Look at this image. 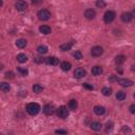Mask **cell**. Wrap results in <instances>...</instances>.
Returning a JSON list of instances; mask_svg holds the SVG:
<instances>
[{"label": "cell", "instance_id": "ffe728a7", "mask_svg": "<svg viewBox=\"0 0 135 135\" xmlns=\"http://www.w3.org/2000/svg\"><path fill=\"white\" fill-rule=\"evenodd\" d=\"M37 52L39 54H41V55H44V54L48 53V46L46 45H39L37 48Z\"/></svg>", "mask_w": 135, "mask_h": 135}, {"label": "cell", "instance_id": "8fae6325", "mask_svg": "<svg viewBox=\"0 0 135 135\" xmlns=\"http://www.w3.org/2000/svg\"><path fill=\"white\" fill-rule=\"evenodd\" d=\"M39 31H40V33L43 34V35H49V34H51V32H52V30H51V28H50L49 25H41V27L39 28Z\"/></svg>", "mask_w": 135, "mask_h": 135}, {"label": "cell", "instance_id": "9a60e30c", "mask_svg": "<svg viewBox=\"0 0 135 135\" xmlns=\"http://www.w3.org/2000/svg\"><path fill=\"white\" fill-rule=\"evenodd\" d=\"M71 68H72L71 62H68V61H63V62H61V69H62L63 71H65V72L70 71V70H71Z\"/></svg>", "mask_w": 135, "mask_h": 135}, {"label": "cell", "instance_id": "52a82bcc", "mask_svg": "<svg viewBox=\"0 0 135 135\" xmlns=\"http://www.w3.org/2000/svg\"><path fill=\"white\" fill-rule=\"evenodd\" d=\"M102 53H103V49H102L101 46H99V45L94 46V48L92 49V51H91V54H92V56H94V57H98V56H100Z\"/></svg>", "mask_w": 135, "mask_h": 135}, {"label": "cell", "instance_id": "4fadbf2b", "mask_svg": "<svg viewBox=\"0 0 135 135\" xmlns=\"http://www.w3.org/2000/svg\"><path fill=\"white\" fill-rule=\"evenodd\" d=\"M132 19H133V16H132L131 13H123V14H121V20L123 22H130Z\"/></svg>", "mask_w": 135, "mask_h": 135}, {"label": "cell", "instance_id": "cb8c5ba5", "mask_svg": "<svg viewBox=\"0 0 135 135\" xmlns=\"http://www.w3.org/2000/svg\"><path fill=\"white\" fill-rule=\"evenodd\" d=\"M72 48V43H63L60 45V50L63 51V52H66V51H70Z\"/></svg>", "mask_w": 135, "mask_h": 135}, {"label": "cell", "instance_id": "e575fe53", "mask_svg": "<svg viewBox=\"0 0 135 135\" xmlns=\"http://www.w3.org/2000/svg\"><path fill=\"white\" fill-rule=\"evenodd\" d=\"M130 112H131L132 114L135 113V106H134V105H132V106L130 107Z\"/></svg>", "mask_w": 135, "mask_h": 135}, {"label": "cell", "instance_id": "ab89813d", "mask_svg": "<svg viewBox=\"0 0 135 135\" xmlns=\"http://www.w3.org/2000/svg\"><path fill=\"white\" fill-rule=\"evenodd\" d=\"M2 69H3V64H2V63H0V71H1Z\"/></svg>", "mask_w": 135, "mask_h": 135}, {"label": "cell", "instance_id": "74e56055", "mask_svg": "<svg viewBox=\"0 0 135 135\" xmlns=\"http://www.w3.org/2000/svg\"><path fill=\"white\" fill-rule=\"evenodd\" d=\"M34 61H36V62H38V63H40V62H42V60H39V58H34Z\"/></svg>", "mask_w": 135, "mask_h": 135}, {"label": "cell", "instance_id": "8992f818", "mask_svg": "<svg viewBox=\"0 0 135 135\" xmlns=\"http://www.w3.org/2000/svg\"><path fill=\"white\" fill-rule=\"evenodd\" d=\"M86 75H87V71L84 69V68H78V69H76L74 72V77L77 79H80V78L85 77Z\"/></svg>", "mask_w": 135, "mask_h": 135}, {"label": "cell", "instance_id": "83f0119b", "mask_svg": "<svg viewBox=\"0 0 135 135\" xmlns=\"http://www.w3.org/2000/svg\"><path fill=\"white\" fill-rule=\"evenodd\" d=\"M33 91L34 93H41L43 91V87L40 85H34L33 86Z\"/></svg>", "mask_w": 135, "mask_h": 135}, {"label": "cell", "instance_id": "484cf974", "mask_svg": "<svg viewBox=\"0 0 135 135\" xmlns=\"http://www.w3.org/2000/svg\"><path fill=\"white\" fill-rule=\"evenodd\" d=\"M126 93L123 92V91H118L117 93H116V98L118 99V100H124L126 99Z\"/></svg>", "mask_w": 135, "mask_h": 135}, {"label": "cell", "instance_id": "9c48e42d", "mask_svg": "<svg viewBox=\"0 0 135 135\" xmlns=\"http://www.w3.org/2000/svg\"><path fill=\"white\" fill-rule=\"evenodd\" d=\"M117 81H118V84H119L121 87H123V88H129V87H131V86L133 85V81H132V80L126 79V78H121V79H119V80H117Z\"/></svg>", "mask_w": 135, "mask_h": 135}, {"label": "cell", "instance_id": "d590c367", "mask_svg": "<svg viewBox=\"0 0 135 135\" xmlns=\"http://www.w3.org/2000/svg\"><path fill=\"white\" fill-rule=\"evenodd\" d=\"M32 1H33L34 4H39V3L42 2V0H32Z\"/></svg>", "mask_w": 135, "mask_h": 135}, {"label": "cell", "instance_id": "ba28073f", "mask_svg": "<svg viewBox=\"0 0 135 135\" xmlns=\"http://www.w3.org/2000/svg\"><path fill=\"white\" fill-rule=\"evenodd\" d=\"M55 112V108L53 105H45L43 108V113L45 115H53Z\"/></svg>", "mask_w": 135, "mask_h": 135}, {"label": "cell", "instance_id": "603a6c76", "mask_svg": "<svg viewBox=\"0 0 135 135\" xmlns=\"http://www.w3.org/2000/svg\"><path fill=\"white\" fill-rule=\"evenodd\" d=\"M77 107H78V103H77V101L75 100V99H72V100H70V102H69V109L70 110H76L77 109Z\"/></svg>", "mask_w": 135, "mask_h": 135}, {"label": "cell", "instance_id": "5b68a950", "mask_svg": "<svg viewBox=\"0 0 135 135\" xmlns=\"http://www.w3.org/2000/svg\"><path fill=\"white\" fill-rule=\"evenodd\" d=\"M15 8L19 12H24L28 9V3L25 1H23V0H18V1L15 3Z\"/></svg>", "mask_w": 135, "mask_h": 135}, {"label": "cell", "instance_id": "44dd1931", "mask_svg": "<svg viewBox=\"0 0 135 135\" xmlns=\"http://www.w3.org/2000/svg\"><path fill=\"white\" fill-rule=\"evenodd\" d=\"M124 60H126V57H124L123 55H118V56L115 57V63L118 64V65L121 64V63H123Z\"/></svg>", "mask_w": 135, "mask_h": 135}, {"label": "cell", "instance_id": "5bb4252c", "mask_svg": "<svg viewBox=\"0 0 135 135\" xmlns=\"http://www.w3.org/2000/svg\"><path fill=\"white\" fill-rule=\"evenodd\" d=\"M102 73V68L99 66V65H95L92 68V74L95 75V76H98Z\"/></svg>", "mask_w": 135, "mask_h": 135}, {"label": "cell", "instance_id": "4316f807", "mask_svg": "<svg viewBox=\"0 0 135 135\" xmlns=\"http://www.w3.org/2000/svg\"><path fill=\"white\" fill-rule=\"evenodd\" d=\"M17 70H18V72H19L22 76H28V74H29V71H28V69H25V68L18 66V68H17Z\"/></svg>", "mask_w": 135, "mask_h": 135}, {"label": "cell", "instance_id": "3957f363", "mask_svg": "<svg viewBox=\"0 0 135 135\" xmlns=\"http://www.w3.org/2000/svg\"><path fill=\"white\" fill-rule=\"evenodd\" d=\"M37 17L39 18V20H42V21H46L51 18V13L48 11V10H40L38 13H37Z\"/></svg>", "mask_w": 135, "mask_h": 135}, {"label": "cell", "instance_id": "2e32d148", "mask_svg": "<svg viewBox=\"0 0 135 135\" xmlns=\"http://www.w3.org/2000/svg\"><path fill=\"white\" fill-rule=\"evenodd\" d=\"M94 112H95L97 115H103V114L106 113V109H105L103 107H101V106H96V107L94 108Z\"/></svg>", "mask_w": 135, "mask_h": 135}, {"label": "cell", "instance_id": "f1b7e54d", "mask_svg": "<svg viewBox=\"0 0 135 135\" xmlns=\"http://www.w3.org/2000/svg\"><path fill=\"white\" fill-rule=\"evenodd\" d=\"M73 56H74V58H75V59H77V60L82 59V54H81V52H80V51H76V52L73 54Z\"/></svg>", "mask_w": 135, "mask_h": 135}, {"label": "cell", "instance_id": "f546056e", "mask_svg": "<svg viewBox=\"0 0 135 135\" xmlns=\"http://www.w3.org/2000/svg\"><path fill=\"white\" fill-rule=\"evenodd\" d=\"M96 7L97 8H105L106 7V2L103 0H97L96 1Z\"/></svg>", "mask_w": 135, "mask_h": 135}, {"label": "cell", "instance_id": "836d02e7", "mask_svg": "<svg viewBox=\"0 0 135 135\" xmlns=\"http://www.w3.org/2000/svg\"><path fill=\"white\" fill-rule=\"evenodd\" d=\"M55 133H57V134H66L68 131H65V130H56Z\"/></svg>", "mask_w": 135, "mask_h": 135}, {"label": "cell", "instance_id": "7402d4cb", "mask_svg": "<svg viewBox=\"0 0 135 135\" xmlns=\"http://www.w3.org/2000/svg\"><path fill=\"white\" fill-rule=\"evenodd\" d=\"M17 60H18V62H20V63H24V62L28 61V57H27L24 54H18V55H17Z\"/></svg>", "mask_w": 135, "mask_h": 135}, {"label": "cell", "instance_id": "277c9868", "mask_svg": "<svg viewBox=\"0 0 135 135\" xmlns=\"http://www.w3.org/2000/svg\"><path fill=\"white\" fill-rule=\"evenodd\" d=\"M115 17H116L115 12H113V11H107L105 13V15H103V20H105L106 23H111L115 19Z\"/></svg>", "mask_w": 135, "mask_h": 135}, {"label": "cell", "instance_id": "7a4b0ae2", "mask_svg": "<svg viewBox=\"0 0 135 135\" xmlns=\"http://www.w3.org/2000/svg\"><path fill=\"white\" fill-rule=\"evenodd\" d=\"M57 115H58L59 118L65 119L68 116H69V110H68L66 107L61 106V107H59V108L57 109Z\"/></svg>", "mask_w": 135, "mask_h": 135}, {"label": "cell", "instance_id": "8d00e7d4", "mask_svg": "<svg viewBox=\"0 0 135 135\" xmlns=\"http://www.w3.org/2000/svg\"><path fill=\"white\" fill-rule=\"evenodd\" d=\"M109 80H111V81H115V80H118V79H117V78H116L114 75H112V76L109 78Z\"/></svg>", "mask_w": 135, "mask_h": 135}, {"label": "cell", "instance_id": "d6a6232c", "mask_svg": "<svg viewBox=\"0 0 135 135\" xmlns=\"http://www.w3.org/2000/svg\"><path fill=\"white\" fill-rule=\"evenodd\" d=\"M84 88H86L88 90H94V87L93 86H90L89 84H84Z\"/></svg>", "mask_w": 135, "mask_h": 135}, {"label": "cell", "instance_id": "e0dca14e", "mask_svg": "<svg viewBox=\"0 0 135 135\" xmlns=\"http://www.w3.org/2000/svg\"><path fill=\"white\" fill-rule=\"evenodd\" d=\"M101 123L100 122H98V121H93L92 123H91V129L93 130V131H100L101 130Z\"/></svg>", "mask_w": 135, "mask_h": 135}, {"label": "cell", "instance_id": "30bf717a", "mask_svg": "<svg viewBox=\"0 0 135 135\" xmlns=\"http://www.w3.org/2000/svg\"><path fill=\"white\" fill-rule=\"evenodd\" d=\"M95 16H96V12L93 10V9H88L86 12H85V17L87 18V19H94L95 18Z\"/></svg>", "mask_w": 135, "mask_h": 135}, {"label": "cell", "instance_id": "4dcf8cb0", "mask_svg": "<svg viewBox=\"0 0 135 135\" xmlns=\"http://www.w3.org/2000/svg\"><path fill=\"white\" fill-rule=\"evenodd\" d=\"M7 79H13L14 78V73L12 72V71H9V72H7L6 73V76H4Z\"/></svg>", "mask_w": 135, "mask_h": 135}, {"label": "cell", "instance_id": "1f68e13d", "mask_svg": "<svg viewBox=\"0 0 135 135\" xmlns=\"http://www.w3.org/2000/svg\"><path fill=\"white\" fill-rule=\"evenodd\" d=\"M113 129V122H108L107 123V132H109V131H111Z\"/></svg>", "mask_w": 135, "mask_h": 135}, {"label": "cell", "instance_id": "7c38bea8", "mask_svg": "<svg viewBox=\"0 0 135 135\" xmlns=\"http://www.w3.org/2000/svg\"><path fill=\"white\" fill-rule=\"evenodd\" d=\"M45 62L48 64H51V65H57L59 63V59L56 57H49L45 59Z\"/></svg>", "mask_w": 135, "mask_h": 135}, {"label": "cell", "instance_id": "f35d334b", "mask_svg": "<svg viewBox=\"0 0 135 135\" xmlns=\"http://www.w3.org/2000/svg\"><path fill=\"white\" fill-rule=\"evenodd\" d=\"M116 71H117V72H119V73H120V74H121V73H122V70H121V69H120V68H117V69H116Z\"/></svg>", "mask_w": 135, "mask_h": 135}, {"label": "cell", "instance_id": "60d3db41", "mask_svg": "<svg viewBox=\"0 0 135 135\" xmlns=\"http://www.w3.org/2000/svg\"><path fill=\"white\" fill-rule=\"evenodd\" d=\"M2 4H3V1H2V0H0V8L2 7Z\"/></svg>", "mask_w": 135, "mask_h": 135}, {"label": "cell", "instance_id": "ac0fdd59", "mask_svg": "<svg viewBox=\"0 0 135 135\" xmlns=\"http://www.w3.org/2000/svg\"><path fill=\"white\" fill-rule=\"evenodd\" d=\"M16 45H17L18 48H20V49H23V48H25V45H27V40L23 39V38H19V39H17V41H16Z\"/></svg>", "mask_w": 135, "mask_h": 135}, {"label": "cell", "instance_id": "d4e9b609", "mask_svg": "<svg viewBox=\"0 0 135 135\" xmlns=\"http://www.w3.org/2000/svg\"><path fill=\"white\" fill-rule=\"evenodd\" d=\"M101 93H102L105 96H111V94H112V89H111V88H108V87H105V88H102Z\"/></svg>", "mask_w": 135, "mask_h": 135}, {"label": "cell", "instance_id": "d6986e66", "mask_svg": "<svg viewBox=\"0 0 135 135\" xmlns=\"http://www.w3.org/2000/svg\"><path fill=\"white\" fill-rule=\"evenodd\" d=\"M10 89H11V87H10V85L8 82H1V84H0V90H1V91L9 92Z\"/></svg>", "mask_w": 135, "mask_h": 135}, {"label": "cell", "instance_id": "6da1fadb", "mask_svg": "<svg viewBox=\"0 0 135 135\" xmlns=\"http://www.w3.org/2000/svg\"><path fill=\"white\" fill-rule=\"evenodd\" d=\"M40 110H41L40 106H39L38 103H36V102H31V103H29V105L27 106V112H28L30 115H32V116L37 115V114L40 112Z\"/></svg>", "mask_w": 135, "mask_h": 135}]
</instances>
